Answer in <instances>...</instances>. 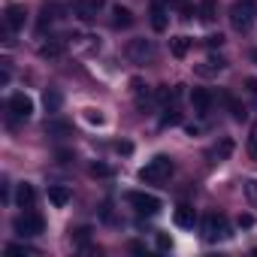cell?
I'll list each match as a JSON object with an SVG mask.
<instances>
[{
  "label": "cell",
  "mask_w": 257,
  "mask_h": 257,
  "mask_svg": "<svg viewBox=\"0 0 257 257\" xmlns=\"http://www.w3.org/2000/svg\"><path fill=\"white\" fill-rule=\"evenodd\" d=\"M85 121H88V124H97V127H100V124H103L106 118H103V112H100V109H85Z\"/></svg>",
  "instance_id": "cell-29"
},
{
  "label": "cell",
  "mask_w": 257,
  "mask_h": 257,
  "mask_svg": "<svg viewBox=\"0 0 257 257\" xmlns=\"http://www.w3.org/2000/svg\"><path fill=\"white\" fill-rule=\"evenodd\" d=\"M194 221H197V212L182 203V206L176 209V224H179V227H194Z\"/></svg>",
  "instance_id": "cell-18"
},
{
  "label": "cell",
  "mask_w": 257,
  "mask_h": 257,
  "mask_svg": "<svg viewBox=\"0 0 257 257\" xmlns=\"http://www.w3.org/2000/svg\"><path fill=\"white\" fill-rule=\"evenodd\" d=\"M248 58H251V61L257 64V49H251V55H248Z\"/></svg>",
  "instance_id": "cell-38"
},
{
  "label": "cell",
  "mask_w": 257,
  "mask_h": 257,
  "mask_svg": "<svg viewBox=\"0 0 257 257\" xmlns=\"http://www.w3.org/2000/svg\"><path fill=\"white\" fill-rule=\"evenodd\" d=\"M73 236H76L79 242H85V239L91 236V227H79V230H73Z\"/></svg>",
  "instance_id": "cell-34"
},
{
  "label": "cell",
  "mask_w": 257,
  "mask_h": 257,
  "mask_svg": "<svg viewBox=\"0 0 257 257\" xmlns=\"http://www.w3.org/2000/svg\"><path fill=\"white\" fill-rule=\"evenodd\" d=\"M230 155H233V140H227V137H224V140L212 149V158H215V161H227Z\"/></svg>",
  "instance_id": "cell-22"
},
{
  "label": "cell",
  "mask_w": 257,
  "mask_h": 257,
  "mask_svg": "<svg viewBox=\"0 0 257 257\" xmlns=\"http://www.w3.org/2000/svg\"><path fill=\"white\" fill-rule=\"evenodd\" d=\"M251 224H254L251 215H239V227H251Z\"/></svg>",
  "instance_id": "cell-37"
},
{
  "label": "cell",
  "mask_w": 257,
  "mask_h": 257,
  "mask_svg": "<svg viewBox=\"0 0 257 257\" xmlns=\"http://www.w3.org/2000/svg\"><path fill=\"white\" fill-rule=\"evenodd\" d=\"M127 203H131L140 215H158L161 209H164V203H161V197H155V194H146V191H131L127 194Z\"/></svg>",
  "instance_id": "cell-4"
},
{
  "label": "cell",
  "mask_w": 257,
  "mask_h": 257,
  "mask_svg": "<svg viewBox=\"0 0 257 257\" xmlns=\"http://www.w3.org/2000/svg\"><path fill=\"white\" fill-rule=\"evenodd\" d=\"M134 13L127 10V7H112V28L118 31H127V28H134Z\"/></svg>",
  "instance_id": "cell-11"
},
{
  "label": "cell",
  "mask_w": 257,
  "mask_h": 257,
  "mask_svg": "<svg viewBox=\"0 0 257 257\" xmlns=\"http://www.w3.org/2000/svg\"><path fill=\"white\" fill-rule=\"evenodd\" d=\"M100 10H103V0H73V16L79 22H94Z\"/></svg>",
  "instance_id": "cell-8"
},
{
  "label": "cell",
  "mask_w": 257,
  "mask_h": 257,
  "mask_svg": "<svg viewBox=\"0 0 257 257\" xmlns=\"http://www.w3.org/2000/svg\"><path fill=\"white\" fill-rule=\"evenodd\" d=\"M58 19H61V7H58V4H46V7H43V13H40V25H37V28H40V34H43L49 25H55Z\"/></svg>",
  "instance_id": "cell-13"
},
{
  "label": "cell",
  "mask_w": 257,
  "mask_h": 257,
  "mask_svg": "<svg viewBox=\"0 0 257 257\" xmlns=\"http://www.w3.org/2000/svg\"><path fill=\"white\" fill-rule=\"evenodd\" d=\"M182 121V115L176 112V109H167V115L161 118V127H173V124H179Z\"/></svg>",
  "instance_id": "cell-30"
},
{
  "label": "cell",
  "mask_w": 257,
  "mask_h": 257,
  "mask_svg": "<svg viewBox=\"0 0 257 257\" xmlns=\"http://www.w3.org/2000/svg\"><path fill=\"white\" fill-rule=\"evenodd\" d=\"M230 25H233V31H248L254 25V7L248 0H236L230 7Z\"/></svg>",
  "instance_id": "cell-5"
},
{
  "label": "cell",
  "mask_w": 257,
  "mask_h": 257,
  "mask_svg": "<svg viewBox=\"0 0 257 257\" xmlns=\"http://www.w3.org/2000/svg\"><path fill=\"white\" fill-rule=\"evenodd\" d=\"M227 67V61L221 58V55H209L200 67H197V76H215V73H221Z\"/></svg>",
  "instance_id": "cell-12"
},
{
  "label": "cell",
  "mask_w": 257,
  "mask_h": 257,
  "mask_svg": "<svg viewBox=\"0 0 257 257\" xmlns=\"http://www.w3.org/2000/svg\"><path fill=\"white\" fill-rule=\"evenodd\" d=\"M61 55H64V43H61V40H49V43L40 46V58L55 61V58H61Z\"/></svg>",
  "instance_id": "cell-17"
},
{
  "label": "cell",
  "mask_w": 257,
  "mask_h": 257,
  "mask_svg": "<svg viewBox=\"0 0 257 257\" xmlns=\"http://www.w3.org/2000/svg\"><path fill=\"white\" fill-rule=\"evenodd\" d=\"M245 197H248L251 206H257V179H248L245 182Z\"/></svg>",
  "instance_id": "cell-28"
},
{
  "label": "cell",
  "mask_w": 257,
  "mask_h": 257,
  "mask_svg": "<svg viewBox=\"0 0 257 257\" xmlns=\"http://www.w3.org/2000/svg\"><path fill=\"white\" fill-rule=\"evenodd\" d=\"M7 254H22V257H37V248H31V245H7Z\"/></svg>",
  "instance_id": "cell-25"
},
{
  "label": "cell",
  "mask_w": 257,
  "mask_h": 257,
  "mask_svg": "<svg viewBox=\"0 0 257 257\" xmlns=\"http://www.w3.org/2000/svg\"><path fill=\"white\" fill-rule=\"evenodd\" d=\"M43 103H46V109H49V112H58V109H61V103H64V97H61V91H58V88H49V91L43 94Z\"/></svg>",
  "instance_id": "cell-20"
},
{
  "label": "cell",
  "mask_w": 257,
  "mask_h": 257,
  "mask_svg": "<svg viewBox=\"0 0 257 257\" xmlns=\"http://www.w3.org/2000/svg\"><path fill=\"white\" fill-rule=\"evenodd\" d=\"M245 88H248V94L257 97V79H245Z\"/></svg>",
  "instance_id": "cell-36"
},
{
  "label": "cell",
  "mask_w": 257,
  "mask_h": 257,
  "mask_svg": "<svg viewBox=\"0 0 257 257\" xmlns=\"http://www.w3.org/2000/svg\"><path fill=\"white\" fill-rule=\"evenodd\" d=\"M16 203H19V209H34V203H37V191H34V185H19V194H16Z\"/></svg>",
  "instance_id": "cell-14"
},
{
  "label": "cell",
  "mask_w": 257,
  "mask_h": 257,
  "mask_svg": "<svg viewBox=\"0 0 257 257\" xmlns=\"http://www.w3.org/2000/svg\"><path fill=\"white\" fill-rule=\"evenodd\" d=\"M200 19L203 22H215L218 19V4H215V0H203V4H200Z\"/></svg>",
  "instance_id": "cell-24"
},
{
  "label": "cell",
  "mask_w": 257,
  "mask_h": 257,
  "mask_svg": "<svg viewBox=\"0 0 257 257\" xmlns=\"http://www.w3.org/2000/svg\"><path fill=\"white\" fill-rule=\"evenodd\" d=\"M248 158L257 161V124L251 127V134H248Z\"/></svg>",
  "instance_id": "cell-27"
},
{
  "label": "cell",
  "mask_w": 257,
  "mask_h": 257,
  "mask_svg": "<svg viewBox=\"0 0 257 257\" xmlns=\"http://www.w3.org/2000/svg\"><path fill=\"white\" fill-rule=\"evenodd\" d=\"M167 22H170V19H167V10H164L161 4H152V28H155L158 34H164V31H167Z\"/></svg>",
  "instance_id": "cell-16"
},
{
  "label": "cell",
  "mask_w": 257,
  "mask_h": 257,
  "mask_svg": "<svg viewBox=\"0 0 257 257\" xmlns=\"http://www.w3.org/2000/svg\"><path fill=\"white\" fill-rule=\"evenodd\" d=\"M70 197H73V194H70V188H64V185H52V188H49V200H52L58 209H64V206L70 203Z\"/></svg>",
  "instance_id": "cell-15"
},
{
  "label": "cell",
  "mask_w": 257,
  "mask_h": 257,
  "mask_svg": "<svg viewBox=\"0 0 257 257\" xmlns=\"http://www.w3.org/2000/svg\"><path fill=\"white\" fill-rule=\"evenodd\" d=\"M13 227H16V233H19V236H40V233L46 230V221H43V215H37V212L25 209V212L13 221Z\"/></svg>",
  "instance_id": "cell-3"
},
{
  "label": "cell",
  "mask_w": 257,
  "mask_h": 257,
  "mask_svg": "<svg viewBox=\"0 0 257 257\" xmlns=\"http://www.w3.org/2000/svg\"><path fill=\"white\" fill-rule=\"evenodd\" d=\"M191 106H194L197 115H209V109H212V94H209L206 88H194V91H191Z\"/></svg>",
  "instance_id": "cell-10"
},
{
  "label": "cell",
  "mask_w": 257,
  "mask_h": 257,
  "mask_svg": "<svg viewBox=\"0 0 257 257\" xmlns=\"http://www.w3.org/2000/svg\"><path fill=\"white\" fill-rule=\"evenodd\" d=\"M7 109L13 112V118H31V112H34V100H31L28 94H13L10 103H7Z\"/></svg>",
  "instance_id": "cell-9"
},
{
  "label": "cell",
  "mask_w": 257,
  "mask_h": 257,
  "mask_svg": "<svg viewBox=\"0 0 257 257\" xmlns=\"http://www.w3.org/2000/svg\"><path fill=\"white\" fill-rule=\"evenodd\" d=\"M188 49H191V40H188V37H173V40H170V52H173V58H185Z\"/></svg>",
  "instance_id": "cell-19"
},
{
  "label": "cell",
  "mask_w": 257,
  "mask_h": 257,
  "mask_svg": "<svg viewBox=\"0 0 257 257\" xmlns=\"http://www.w3.org/2000/svg\"><path fill=\"white\" fill-rule=\"evenodd\" d=\"M224 103H227V109H230V115H233L236 121H242V118L248 115V112H245V106H242V103H239L233 94H224Z\"/></svg>",
  "instance_id": "cell-21"
},
{
  "label": "cell",
  "mask_w": 257,
  "mask_h": 257,
  "mask_svg": "<svg viewBox=\"0 0 257 257\" xmlns=\"http://www.w3.org/2000/svg\"><path fill=\"white\" fill-rule=\"evenodd\" d=\"M46 134H52V137H70L73 127H70L67 121H49V124H46Z\"/></svg>",
  "instance_id": "cell-23"
},
{
  "label": "cell",
  "mask_w": 257,
  "mask_h": 257,
  "mask_svg": "<svg viewBox=\"0 0 257 257\" xmlns=\"http://www.w3.org/2000/svg\"><path fill=\"white\" fill-rule=\"evenodd\" d=\"M94 179H109L112 176V167H106V164H91V170H88Z\"/></svg>",
  "instance_id": "cell-26"
},
{
  "label": "cell",
  "mask_w": 257,
  "mask_h": 257,
  "mask_svg": "<svg viewBox=\"0 0 257 257\" xmlns=\"http://www.w3.org/2000/svg\"><path fill=\"white\" fill-rule=\"evenodd\" d=\"M158 248H161V251H170V248H173V239H170L167 233H158Z\"/></svg>",
  "instance_id": "cell-31"
},
{
  "label": "cell",
  "mask_w": 257,
  "mask_h": 257,
  "mask_svg": "<svg viewBox=\"0 0 257 257\" xmlns=\"http://www.w3.org/2000/svg\"><path fill=\"white\" fill-rule=\"evenodd\" d=\"M173 158H167V155H158V158H152L143 170H140V179L146 182V185H161V182H167L170 176H173Z\"/></svg>",
  "instance_id": "cell-1"
},
{
  "label": "cell",
  "mask_w": 257,
  "mask_h": 257,
  "mask_svg": "<svg viewBox=\"0 0 257 257\" xmlns=\"http://www.w3.org/2000/svg\"><path fill=\"white\" fill-rule=\"evenodd\" d=\"M127 58H131L134 64H149L155 58V43L152 40H131L127 43Z\"/></svg>",
  "instance_id": "cell-6"
},
{
  "label": "cell",
  "mask_w": 257,
  "mask_h": 257,
  "mask_svg": "<svg viewBox=\"0 0 257 257\" xmlns=\"http://www.w3.org/2000/svg\"><path fill=\"white\" fill-rule=\"evenodd\" d=\"M25 22H28V13H25V7H22V4H10V7L4 10V25H7V34L22 31V28H25Z\"/></svg>",
  "instance_id": "cell-7"
},
{
  "label": "cell",
  "mask_w": 257,
  "mask_h": 257,
  "mask_svg": "<svg viewBox=\"0 0 257 257\" xmlns=\"http://www.w3.org/2000/svg\"><path fill=\"white\" fill-rule=\"evenodd\" d=\"M115 152H118V155H131V152H134V146H131V143H121V140H118V143H115Z\"/></svg>",
  "instance_id": "cell-33"
},
{
  "label": "cell",
  "mask_w": 257,
  "mask_h": 257,
  "mask_svg": "<svg viewBox=\"0 0 257 257\" xmlns=\"http://www.w3.org/2000/svg\"><path fill=\"white\" fill-rule=\"evenodd\" d=\"M100 215H103V221H112V206L103 203V206H100Z\"/></svg>",
  "instance_id": "cell-35"
},
{
  "label": "cell",
  "mask_w": 257,
  "mask_h": 257,
  "mask_svg": "<svg viewBox=\"0 0 257 257\" xmlns=\"http://www.w3.org/2000/svg\"><path fill=\"white\" fill-rule=\"evenodd\" d=\"M221 43H224L221 34H209V37H206V46H209V49H215V46H221Z\"/></svg>",
  "instance_id": "cell-32"
},
{
  "label": "cell",
  "mask_w": 257,
  "mask_h": 257,
  "mask_svg": "<svg viewBox=\"0 0 257 257\" xmlns=\"http://www.w3.org/2000/svg\"><path fill=\"white\" fill-rule=\"evenodd\" d=\"M233 233H230V221H227V215L224 212H209L206 218H203V239L206 242H224V239H230Z\"/></svg>",
  "instance_id": "cell-2"
}]
</instances>
